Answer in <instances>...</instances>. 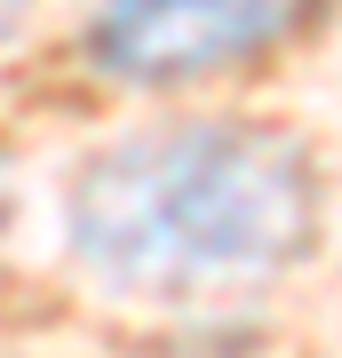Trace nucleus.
I'll use <instances>...</instances> for the list:
<instances>
[{
    "mask_svg": "<svg viewBox=\"0 0 342 358\" xmlns=\"http://www.w3.org/2000/svg\"><path fill=\"white\" fill-rule=\"evenodd\" d=\"M311 223L318 192L303 143L247 120L136 136L72 192V247L104 279L152 294L271 279L311 247Z\"/></svg>",
    "mask_w": 342,
    "mask_h": 358,
    "instance_id": "obj_1",
    "label": "nucleus"
},
{
    "mask_svg": "<svg viewBox=\"0 0 342 358\" xmlns=\"http://www.w3.org/2000/svg\"><path fill=\"white\" fill-rule=\"evenodd\" d=\"M311 0H96V64L120 80H199L271 48Z\"/></svg>",
    "mask_w": 342,
    "mask_h": 358,
    "instance_id": "obj_2",
    "label": "nucleus"
},
{
    "mask_svg": "<svg viewBox=\"0 0 342 358\" xmlns=\"http://www.w3.org/2000/svg\"><path fill=\"white\" fill-rule=\"evenodd\" d=\"M16 16H24V0H0V32H8V24H16Z\"/></svg>",
    "mask_w": 342,
    "mask_h": 358,
    "instance_id": "obj_3",
    "label": "nucleus"
}]
</instances>
